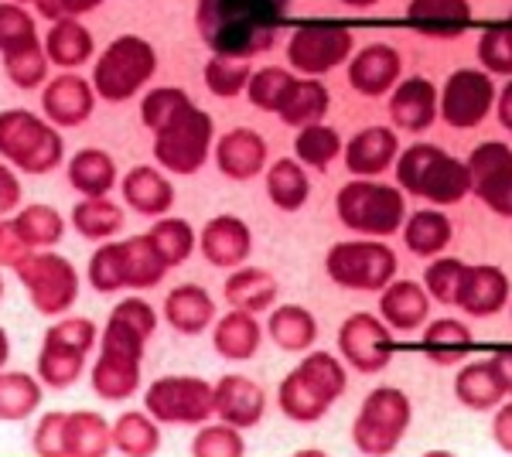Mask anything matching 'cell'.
<instances>
[{"label": "cell", "instance_id": "28", "mask_svg": "<svg viewBox=\"0 0 512 457\" xmlns=\"http://www.w3.org/2000/svg\"><path fill=\"white\" fill-rule=\"evenodd\" d=\"M328 89L321 86L318 79H301L294 82V89L287 93L284 106H280V116H284V123H291V127H311V123H318L321 116L328 113Z\"/></svg>", "mask_w": 512, "mask_h": 457}, {"label": "cell", "instance_id": "24", "mask_svg": "<svg viewBox=\"0 0 512 457\" xmlns=\"http://www.w3.org/2000/svg\"><path fill=\"white\" fill-rule=\"evenodd\" d=\"M93 52H96V41L89 35V28H82L76 18L52 21V31L45 35L48 62L62 65V69H76V65H86Z\"/></svg>", "mask_w": 512, "mask_h": 457}, {"label": "cell", "instance_id": "35", "mask_svg": "<svg viewBox=\"0 0 512 457\" xmlns=\"http://www.w3.org/2000/svg\"><path fill=\"white\" fill-rule=\"evenodd\" d=\"M294 151L311 168H325L342 151V137H338V130L325 127V123H311V127H301V134L294 140Z\"/></svg>", "mask_w": 512, "mask_h": 457}, {"label": "cell", "instance_id": "1", "mask_svg": "<svg viewBox=\"0 0 512 457\" xmlns=\"http://www.w3.org/2000/svg\"><path fill=\"white\" fill-rule=\"evenodd\" d=\"M287 0H198L195 24L212 55L253 58L280 35Z\"/></svg>", "mask_w": 512, "mask_h": 457}, {"label": "cell", "instance_id": "30", "mask_svg": "<svg viewBox=\"0 0 512 457\" xmlns=\"http://www.w3.org/2000/svg\"><path fill=\"white\" fill-rule=\"evenodd\" d=\"M267 191H270V198H274L277 209L294 212V209H301V205L308 202L311 181H308V174H304L301 164L287 161V157H284V161H277L274 168H270Z\"/></svg>", "mask_w": 512, "mask_h": 457}, {"label": "cell", "instance_id": "23", "mask_svg": "<svg viewBox=\"0 0 512 457\" xmlns=\"http://www.w3.org/2000/svg\"><path fill=\"white\" fill-rule=\"evenodd\" d=\"M202 249L216 267H236L250 253V229L233 215H219V219H212L205 226Z\"/></svg>", "mask_w": 512, "mask_h": 457}, {"label": "cell", "instance_id": "2", "mask_svg": "<svg viewBox=\"0 0 512 457\" xmlns=\"http://www.w3.org/2000/svg\"><path fill=\"white\" fill-rule=\"evenodd\" d=\"M338 219L362 236H393L396 229H403L407 205L396 188L359 178L338 191Z\"/></svg>", "mask_w": 512, "mask_h": 457}, {"label": "cell", "instance_id": "46", "mask_svg": "<svg viewBox=\"0 0 512 457\" xmlns=\"http://www.w3.org/2000/svg\"><path fill=\"white\" fill-rule=\"evenodd\" d=\"M14 226L24 236V243H38V246L55 243L62 236V219L52 209H45V205H31Z\"/></svg>", "mask_w": 512, "mask_h": 457}, {"label": "cell", "instance_id": "27", "mask_svg": "<svg viewBox=\"0 0 512 457\" xmlns=\"http://www.w3.org/2000/svg\"><path fill=\"white\" fill-rule=\"evenodd\" d=\"M403 243L417 256H437L451 243V219L437 209H420L403 226Z\"/></svg>", "mask_w": 512, "mask_h": 457}, {"label": "cell", "instance_id": "55", "mask_svg": "<svg viewBox=\"0 0 512 457\" xmlns=\"http://www.w3.org/2000/svg\"><path fill=\"white\" fill-rule=\"evenodd\" d=\"M424 457H454L451 451H431V454H424Z\"/></svg>", "mask_w": 512, "mask_h": 457}, {"label": "cell", "instance_id": "18", "mask_svg": "<svg viewBox=\"0 0 512 457\" xmlns=\"http://www.w3.org/2000/svg\"><path fill=\"white\" fill-rule=\"evenodd\" d=\"M407 21L424 35L454 38L472 24V4L468 0H410Z\"/></svg>", "mask_w": 512, "mask_h": 457}, {"label": "cell", "instance_id": "45", "mask_svg": "<svg viewBox=\"0 0 512 457\" xmlns=\"http://www.w3.org/2000/svg\"><path fill=\"white\" fill-rule=\"evenodd\" d=\"M35 38V18L21 4H0V52H14Z\"/></svg>", "mask_w": 512, "mask_h": 457}, {"label": "cell", "instance_id": "54", "mask_svg": "<svg viewBox=\"0 0 512 457\" xmlns=\"http://www.w3.org/2000/svg\"><path fill=\"white\" fill-rule=\"evenodd\" d=\"M342 4H349V7H373L376 0H342Z\"/></svg>", "mask_w": 512, "mask_h": 457}, {"label": "cell", "instance_id": "16", "mask_svg": "<svg viewBox=\"0 0 512 457\" xmlns=\"http://www.w3.org/2000/svg\"><path fill=\"white\" fill-rule=\"evenodd\" d=\"M400 65V52L393 45H366L349 62V82L362 96H383L400 79Z\"/></svg>", "mask_w": 512, "mask_h": 457}, {"label": "cell", "instance_id": "37", "mask_svg": "<svg viewBox=\"0 0 512 457\" xmlns=\"http://www.w3.org/2000/svg\"><path fill=\"white\" fill-rule=\"evenodd\" d=\"M216 345L226 355H233V359H246V355H253L256 345H260V324H256L253 314H246V311L229 314V318L219 324Z\"/></svg>", "mask_w": 512, "mask_h": 457}, {"label": "cell", "instance_id": "29", "mask_svg": "<svg viewBox=\"0 0 512 457\" xmlns=\"http://www.w3.org/2000/svg\"><path fill=\"white\" fill-rule=\"evenodd\" d=\"M226 297L239 311H267L277 301V280L267 270H239L226 287Z\"/></svg>", "mask_w": 512, "mask_h": 457}, {"label": "cell", "instance_id": "3", "mask_svg": "<svg viewBox=\"0 0 512 457\" xmlns=\"http://www.w3.org/2000/svg\"><path fill=\"white\" fill-rule=\"evenodd\" d=\"M158 69V52L151 41L137 35H120L99 55L93 69V89L110 103H123L137 93L140 86H147V79Z\"/></svg>", "mask_w": 512, "mask_h": 457}, {"label": "cell", "instance_id": "8", "mask_svg": "<svg viewBox=\"0 0 512 457\" xmlns=\"http://www.w3.org/2000/svg\"><path fill=\"white\" fill-rule=\"evenodd\" d=\"M352 55V31L338 21H304L287 41V62L304 76H325Z\"/></svg>", "mask_w": 512, "mask_h": 457}, {"label": "cell", "instance_id": "57", "mask_svg": "<svg viewBox=\"0 0 512 457\" xmlns=\"http://www.w3.org/2000/svg\"><path fill=\"white\" fill-rule=\"evenodd\" d=\"M14 4H28V0H14Z\"/></svg>", "mask_w": 512, "mask_h": 457}, {"label": "cell", "instance_id": "42", "mask_svg": "<svg viewBox=\"0 0 512 457\" xmlns=\"http://www.w3.org/2000/svg\"><path fill=\"white\" fill-rule=\"evenodd\" d=\"M478 58L482 65L495 76H512V31L509 24H492L489 31L478 41Z\"/></svg>", "mask_w": 512, "mask_h": 457}, {"label": "cell", "instance_id": "36", "mask_svg": "<svg viewBox=\"0 0 512 457\" xmlns=\"http://www.w3.org/2000/svg\"><path fill=\"white\" fill-rule=\"evenodd\" d=\"M294 82H297L294 72H287V69H260L246 82V96H250V103L260 106V110L280 113V106H284L287 93L294 89Z\"/></svg>", "mask_w": 512, "mask_h": 457}, {"label": "cell", "instance_id": "15", "mask_svg": "<svg viewBox=\"0 0 512 457\" xmlns=\"http://www.w3.org/2000/svg\"><path fill=\"white\" fill-rule=\"evenodd\" d=\"M509 301V277L499 267H465V277H461L458 287V304L461 311L475 314V318H489V314L502 311Z\"/></svg>", "mask_w": 512, "mask_h": 457}, {"label": "cell", "instance_id": "40", "mask_svg": "<svg viewBox=\"0 0 512 457\" xmlns=\"http://www.w3.org/2000/svg\"><path fill=\"white\" fill-rule=\"evenodd\" d=\"M444 151L437 144H414L407 147L400 157H396V181H400V188H407L410 195H417L420 185H424L427 171L434 168V161L441 157Z\"/></svg>", "mask_w": 512, "mask_h": 457}, {"label": "cell", "instance_id": "17", "mask_svg": "<svg viewBox=\"0 0 512 457\" xmlns=\"http://www.w3.org/2000/svg\"><path fill=\"white\" fill-rule=\"evenodd\" d=\"M437 116V89L431 79L424 76H410L403 82H396L393 96H390V120L396 127L420 134L434 123Z\"/></svg>", "mask_w": 512, "mask_h": 457}, {"label": "cell", "instance_id": "5", "mask_svg": "<svg viewBox=\"0 0 512 457\" xmlns=\"http://www.w3.org/2000/svg\"><path fill=\"white\" fill-rule=\"evenodd\" d=\"M345 389V372L328 352L311 355L294 376H287L280 389V403L294 420H318L332 406V400Z\"/></svg>", "mask_w": 512, "mask_h": 457}, {"label": "cell", "instance_id": "26", "mask_svg": "<svg viewBox=\"0 0 512 457\" xmlns=\"http://www.w3.org/2000/svg\"><path fill=\"white\" fill-rule=\"evenodd\" d=\"M472 331L458 318H441L424 331V352L437 365H458L472 352Z\"/></svg>", "mask_w": 512, "mask_h": 457}, {"label": "cell", "instance_id": "31", "mask_svg": "<svg viewBox=\"0 0 512 457\" xmlns=\"http://www.w3.org/2000/svg\"><path fill=\"white\" fill-rule=\"evenodd\" d=\"M123 191H127V202L144 215L164 212L171 205V198H175L171 185L154 168H134L127 178V185H123Z\"/></svg>", "mask_w": 512, "mask_h": 457}, {"label": "cell", "instance_id": "4", "mask_svg": "<svg viewBox=\"0 0 512 457\" xmlns=\"http://www.w3.org/2000/svg\"><path fill=\"white\" fill-rule=\"evenodd\" d=\"M410 400L400 389H373L362 403V413L355 420L352 440L366 457H386L400 447L403 434L410 430Z\"/></svg>", "mask_w": 512, "mask_h": 457}, {"label": "cell", "instance_id": "11", "mask_svg": "<svg viewBox=\"0 0 512 457\" xmlns=\"http://www.w3.org/2000/svg\"><path fill=\"white\" fill-rule=\"evenodd\" d=\"M472 191L495 215H512V147L502 140H485L468 154Z\"/></svg>", "mask_w": 512, "mask_h": 457}, {"label": "cell", "instance_id": "47", "mask_svg": "<svg viewBox=\"0 0 512 457\" xmlns=\"http://www.w3.org/2000/svg\"><path fill=\"white\" fill-rule=\"evenodd\" d=\"M154 246H158V253L164 256V263H181L188 256V249H192V229L185 226V222L171 219V222H158L151 232Z\"/></svg>", "mask_w": 512, "mask_h": 457}, {"label": "cell", "instance_id": "52", "mask_svg": "<svg viewBox=\"0 0 512 457\" xmlns=\"http://www.w3.org/2000/svg\"><path fill=\"white\" fill-rule=\"evenodd\" d=\"M492 365H495V372H499V379H502V386H506V393H512V345L499 348V352L492 355Z\"/></svg>", "mask_w": 512, "mask_h": 457}, {"label": "cell", "instance_id": "13", "mask_svg": "<svg viewBox=\"0 0 512 457\" xmlns=\"http://www.w3.org/2000/svg\"><path fill=\"white\" fill-rule=\"evenodd\" d=\"M21 277L41 311H62L76 297V270L59 256H31L21 263Z\"/></svg>", "mask_w": 512, "mask_h": 457}, {"label": "cell", "instance_id": "32", "mask_svg": "<svg viewBox=\"0 0 512 457\" xmlns=\"http://www.w3.org/2000/svg\"><path fill=\"white\" fill-rule=\"evenodd\" d=\"M315 331H318L315 318L297 304L277 307L274 318H270V335H274V342L280 348H291V352H297V348H308L311 342H315Z\"/></svg>", "mask_w": 512, "mask_h": 457}, {"label": "cell", "instance_id": "25", "mask_svg": "<svg viewBox=\"0 0 512 457\" xmlns=\"http://www.w3.org/2000/svg\"><path fill=\"white\" fill-rule=\"evenodd\" d=\"M468 191H472V174H468V164L444 151L434 161V168L427 171V178H424V185H420L417 195L427 198V202H437V205H454V202H461Z\"/></svg>", "mask_w": 512, "mask_h": 457}, {"label": "cell", "instance_id": "19", "mask_svg": "<svg viewBox=\"0 0 512 457\" xmlns=\"http://www.w3.org/2000/svg\"><path fill=\"white\" fill-rule=\"evenodd\" d=\"M400 154V140H396L393 130L386 127H366L359 130L349 147H345V164H349L352 174H379L386 171Z\"/></svg>", "mask_w": 512, "mask_h": 457}, {"label": "cell", "instance_id": "38", "mask_svg": "<svg viewBox=\"0 0 512 457\" xmlns=\"http://www.w3.org/2000/svg\"><path fill=\"white\" fill-rule=\"evenodd\" d=\"M250 65L243 58H226V55H212L209 65H205V86L212 89L216 96L229 99V96H239L250 82Z\"/></svg>", "mask_w": 512, "mask_h": 457}, {"label": "cell", "instance_id": "10", "mask_svg": "<svg viewBox=\"0 0 512 457\" xmlns=\"http://www.w3.org/2000/svg\"><path fill=\"white\" fill-rule=\"evenodd\" d=\"M495 99L492 76L482 69H458L441 89V116L454 130H472L489 116Z\"/></svg>", "mask_w": 512, "mask_h": 457}, {"label": "cell", "instance_id": "6", "mask_svg": "<svg viewBox=\"0 0 512 457\" xmlns=\"http://www.w3.org/2000/svg\"><path fill=\"white\" fill-rule=\"evenodd\" d=\"M0 154H7L24 171H48L62 161V137L55 127L28 110L0 113Z\"/></svg>", "mask_w": 512, "mask_h": 457}, {"label": "cell", "instance_id": "20", "mask_svg": "<svg viewBox=\"0 0 512 457\" xmlns=\"http://www.w3.org/2000/svg\"><path fill=\"white\" fill-rule=\"evenodd\" d=\"M383 318L400 331H414L431 314V297L414 280H390L383 290V304H379Z\"/></svg>", "mask_w": 512, "mask_h": 457}, {"label": "cell", "instance_id": "56", "mask_svg": "<svg viewBox=\"0 0 512 457\" xmlns=\"http://www.w3.org/2000/svg\"><path fill=\"white\" fill-rule=\"evenodd\" d=\"M297 457H325V454H318V451H304V454H297Z\"/></svg>", "mask_w": 512, "mask_h": 457}, {"label": "cell", "instance_id": "39", "mask_svg": "<svg viewBox=\"0 0 512 457\" xmlns=\"http://www.w3.org/2000/svg\"><path fill=\"white\" fill-rule=\"evenodd\" d=\"M168 318L178 324V328H188V331H198L205 321L212 318V301L205 290L198 287H181L171 294L168 301Z\"/></svg>", "mask_w": 512, "mask_h": 457}, {"label": "cell", "instance_id": "53", "mask_svg": "<svg viewBox=\"0 0 512 457\" xmlns=\"http://www.w3.org/2000/svg\"><path fill=\"white\" fill-rule=\"evenodd\" d=\"M495 113H499V123L512 134V79L499 89V103H495Z\"/></svg>", "mask_w": 512, "mask_h": 457}, {"label": "cell", "instance_id": "22", "mask_svg": "<svg viewBox=\"0 0 512 457\" xmlns=\"http://www.w3.org/2000/svg\"><path fill=\"white\" fill-rule=\"evenodd\" d=\"M219 168L236 181H250L256 171L267 161V144L256 130H229L226 137L219 140Z\"/></svg>", "mask_w": 512, "mask_h": 457}, {"label": "cell", "instance_id": "51", "mask_svg": "<svg viewBox=\"0 0 512 457\" xmlns=\"http://www.w3.org/2000/svg\"><path fill=\"white\" fill-rule=\"evenodd\" d=\"M18 198H21L18 181H14V174L0 164V212H11L14 205H18Z\"/></svg>", "mask_w": 512, "mask_h": 457}, {"label": "cell", "instance_id": "58", "mask_svg": "<svg viewBox=\"0 0 512 457\" xmlns=\"http://www.w3.org/2000/svg\"><path fill=\"white\" fill-rule=\"evenodd\" d=\"M506 24H509V31H512V18H509V21H506Z\"/></svg>", "mask_w": 512, "mask_h": 457}, {"label": "cell", "instance_id": "50", "mask_svg": "<svg viewBox=\"0 0 512 457\" xmlns=\"http://www.w3.org/2000/svg\"><path fill=\"white\" fill-rule=\"evenodd\" d=\"M492 440L506 454H512V403L499 406V413H495V420H492Z\"/></svg>", "mask_w": 512, "mask_h": 457}, {"label": "cell", "instance_id": "21", "mask_svg": "<svg viewBox=\"0 0 512 457\" xmlns=\"http://www.w3.org/2000/svg\"><path fill=\"white\" fill-rule=\"evenodd\" d=\"M454 396H458L461 406L468 410H492L506 400V386H502L499 372H495L492 359H482V362H472L458 372L454 379Z\"/></svg>", "mask_w": 512, "mask_h": 457}, {"label": "cell", "instance_id": "49", "mask_svg": "<svg viewBox=\"0 0 512 457\" xmlns=\"http://www.w3.org/2000/svg\"><path fill=\"white\" fill-rule=\"evenodd\" d=\"M24 253H28V243H24L18 226L4 222V226H0V263H21Z\"/></svg>", "mask_w": 512, "mask_h": 457}, {"label": "cell", "instance_id": "9", "mask_svg": "<svg viewBox=\"0 0 512 457\" xmlns=\"http://www.w3.org/2000/svg\"><path fill=\"white\" fill-rule=\"evenodd\" d=\"M209 144H212V120L209 113H202L198 106H188L181 110L168 127L158 130V144H154V154L164 168L171 171H198L209 154Z\"/></svg>", "mask_w": 512, "mask_h": 457}, {"label": "cell", "instance_id": "43", "mask_svg": "<svg viewBox=\"0 0 512 457\" xmlns=\"http://www.w3.org/2000/svg\"><path fill=\"white\" fill-rule=\"evenodd\" d=\"M123 226V215L117 205L103 202V198H93V202H82L76 209V229L82 236H93V239H103V236H113Z\"/></svg>", "mask_w": 512, "mask_h": 457}, {"label": "cell", "instance_id": "7", "mask_svg": "<svg viewBox=\"0 0 512 457\" xmlns=\"http://www.w3.org/2000/svg\"><path fill=\"white\" fill-rule=\"evenodd\" d=\"M325 270L335 284L349 290H386L396 273V253L376 239H352L332 246Z\"/></svg>", "mask_w": 512, "mask_h": 457}, {"label": "cell", "instance_id": "12", "mask_svg": "<svg viewBox=\"0 0 512 457\" xmlns=\"http://www.w3.org/2000/svg\"><path fill=\"white\" fill-rule=\"evenodd\" d=\"M338 345H342V355L359 372H379L393 359L390 331H386V324L373 318V314H352V318L342 324V331H338Z\"/></svg>", "mask_w": 512, "mask_h": 457}, {"label": "cell", "instance_id": "48", "mask_svg": "<svg viewBox=\"0 0 512 457\" xmlns=\"http://www.w3.org/2000/svg\"><path fill=\"white\" fill-rule=\"evenodd\" d=\"M35 4L48 21H65V18H79V14L96 11L103 0H35Z\"/></svg>", "mask_w": 512, "mask_h": 457}, {"label": "cell", "instance_id": "44", "mask_svg": "<svg viewBox=\"0 0 512 457\" xmlns=\"http://www.w3.org/2000/svg\"><path fill=\"white\" fill-rule=\"evenodd\" d=\"M461 277H465V263L454 260V256H441L434 260L431 267L424 273V284H427V294L441 304H454L458 301V287H461Z\"/></svg>", "mask_w": 512, "mask_h": 457}, {"label": "cell", "instance_id": "34", "mask_svg": "<svg viewBox=\"0 0 512 457\" xmlns=\"http://www.w3.org/2000/svg\"><path fill=\"white\" fill-rule=\"evenodd\" d=\"M69 178L79 191L99 198L103 191H110L113 178H117V168H113V161L103 151H82L76 161H72Z\"/></svg>", "mask_w": 512, "mask_h": 457}, {"label": "cell", "instance_id": "41", "mask_svg": "<svg viewBox=\"0 0 512 457\" xmlns=\"http://www.w3.org/2000/svg\"><path fill=\"white\" fill-rule=\"evenodd\" d=\"M188 106H192V99L181 93V89L168 86V89H154V93L144 96V103H140V116H144L147 127L158 134L161 127H168L181 110H188Z\"/></svg>", "mask_w": 512, "mask_h": 457}, {"label": "cell", "instance_id": "14", "mask_svg": "<svg viewBox=\"0 0 512 457\" xmlns=\"http://www.w3.org/2000/svg\"><path fill=\"white\" fill-rule=\"evenodd\" d=\"M41 106H45L48 120L62 123V127H79L96 106V89L93 82H86L76 72L55 76L41 93Z\"/></svg>", "mask_w": 512, "mask_h": 457}, {"label": "cell", "instance_id": "33", "mask_svg": "<svg viewBox=\"0 0 512 457\" xmlns=\"http://www.w3.org/2000/svg\"><path fill=\"white\" fill-rule=\"evenodd\" d=\"M4 69L11 76L14 86L21 89H35L45 82L48 76V55H45V45L35 38L28 45L14 48V52H4Z\"/></svg>", "mask_w": 512, "mask_h": 457}]
</instances>
